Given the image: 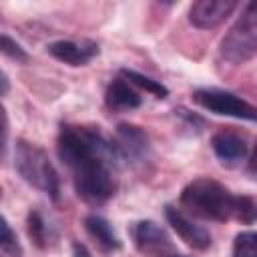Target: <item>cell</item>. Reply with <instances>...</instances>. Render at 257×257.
<instances>
[{
    "label": "cell",
    "mask_w": 257,
    "mask_h": 257,
    "mask_svg": "<svg viewBox=\"0 0 257 257\" xmlns=\"http://www.w3.org/2000/svg\"><path fill=\"white\" fill-rule=\"evenodd\" d=\"M26 233H28L30 241L38 249H46L52 243V239H54L52 227L46 223L44 215L38 209H30L28 211V217H26Z\"/></svg>",
    "instance_id": "obj_14"
},
{
    "label": "cell",
    "mask_w": 257,
    "mask_h": 257,
    "mask_svg": "<svg viewBox=\"0 0 257 257\" xmlns=\"http://www.w3.org/2000/svg\"><path fill=\"white\" fill-rule=\"evenodd\" d=\"M219 56L233 66H241L257 56V0L241 8L235 24L219 42Z\"/></svg>",
    "instance_id": "obj_4"
},
{
    "label": "cell",
    "mask_w": 257,
    "mask_h": 257,
    "mask_svg": "<svg viewBox=\"0 0 257 257\" xmlns=\"http://www.w3.org/2000/svg\"><path fill=\"white\" fill-rule=\"evenodd\" d=\"M0 48H2V52L6 54V56H10V58H14L16 62H26L28 60V54H26V50L18 44V42H14L8 34H2V38H0Z\"/></svg>",
    "instance_id": "obj_18"
},
{
    "label": "cell",
    "mask_w": 257,
    "mask_h": 257,
    "mask_svg": "<svg viewBox=\"0 0 257 257\" xmlns=\"http://www.w3.org/2000/svg\"><path fill=\"white\" fill-rule=\"evenodd\" d=\"M72 257H92V253L88 251V247L80 241H74L72 243Z\"/></svg>",
    "instance_id": "obj_20"
},
{
    "label": "cell",
    "mask_w": 257,
    "mask_h": 257,
    "mask_svg": "<svg viewBox=\"0 0 257 257\" xmlns=\"http://www.w3.org/2000/svg\"><path fill=\"white\" fill-rule=\"evenodd\" d=\"M8 88H10V84H8V76H6V72H2V96L8 94Z\"/></svg>",
    "instance_id": "obj_21"
},
{
    "label": "cell",
    "mask_w": 257,
    "mask_h": 257,
    "mask_svg": "<svg viewBox=\"0 0 257 257\" xmlns=\"http://www.w3.org/2000/svg\"><path fill=\"white\" fill-rule=\"evenodd\" d=\"M84 229L104 251H118L122 247V241L116 235L114 227L102 215H96V213L86 215L84 217Z\"/></svg>",
    "instance_id": "obj_13"
},
{
    "label": "cell",
    "mask_w": 257,
    "mask_h": 257,
    "mask_svg": "<svg viewBox=\"0 0 257 257\" xmlns=\"http://www.w3.org/2000/svg\"><path fill=\"white\" fill-rule=\"evenodd\" d=\"M56 153L68 169L76 195L94 207L108 203L116 189L118 157L110 141L94 126L60 124Z\"/></svg>",
    "instance_id": "obj_1"
},
{
    "label": "cell",
    "mask_w": 257,
    "mask_h": 257,
    "mask_svg": "<svg viewBox=\"0 0 257 257\" xmlns=\"http://www.w3.org/2000/svg\"><path fill=\"white\" fill-rule=\"evenodd\" d=\"M191 98H193L195 104H199L201 108H205V110H209L213 114L257 122V106H253L249 100L241 98L239 94H235L231 90L213 88V86L197 88L191 94Z\"/></svg>",
    "instance_id": "obj_5"
},
{
    "label": "cell",
    "mask_w": 257,
    "mask_h": 257,
    "mask_svg": "<svg viewBox=\"0 0 257 257\" xmlns=\"http://www.w3.org/2000/svg\"><path fill=\"white\" fill-rule=\"evenodd\" d=\"M237 2L233 0H201L191 4L189 8V22L199 30H213L221 26L235 10Z\"/></svg>",
    "instance_id": "obj_9"
},
{
    "label": "cell",
    "mask_w": 257,
    "mask_h": 257,
    "mask_svg": "<svg viewBox=\"0 0 257 257\" xmlns=\"http://www.w3.org/2000/svg\"><path fill=\"white\" fill-rule=\"evenodd\" d=\"M46 52L68 66H84L98 54V44L94 40H56L46 46Z\"/></svg>",
    "instance_id": "obj_11"
},
{
    "label": "cell",
    "mask_w": 257,
    "mask_h": 257,
    "mask_svg": "<svg viewBox=\"0 0 257 257\" xmlns=\"http://www.w3.org/2000/svg\"><path fill=\"white\" fill-rule=\"evenodd\" d=\"M14 169L34 189L48 195L52 201L60 199V179L48 159L46 151L30 141L18 139L14 145Z\"/></svg>",
    "instance_id": "obj_3"
},
{
    "label": "cell",
    "mask_w": 257,
    "mask_h": 257,
    "mask_svg": "<svg viewBox=\"0 0 257 257\" xmlns=\"http://www.w3.org/2000/svg\"><path fill=\"white\" fill-rule=\"evenodd\" d=\"M179 203L187 213L207 221H239L245 225L257 221V205L249 197L235 195L209 177H197L187 183L179 195Z\"/></svg>",
    "instance_id": "obj_2"
},
{
    "label": "cell",
    "mask_w": 257,
    "mask_h": 257,
    "mask_svg": "<svg viewBox=\"0 0 257 257\" xmlns=\"http://www.w3.org/2000/svg\"><path fill=\"white\" fill-rule=\"evenodd\" d=\"M104 102L110 110L126 112V110L139 108L143 104V98L128 80H124L122 76H116L108 82V86L104 90Z\"/></svg>",
    "instance_id": "obj_12"
},
{
    "label": "cell",
    "mask_w": 257,
    "mask_h": 257,
    "mask_svg": "<svg viewBox=\"0 0 257 257\" xmlns=\"http://www.w3.org/2000/svg\"><path fill=\"white\" fill-rule=\"evenodd\" d=\"M131 237L135 247L145 257H171L175 251L167 231L151 219H141L131 225Z\"/></svg>",
    "instance_id": "obj_7"
},
{
    "label": "cell",
    "mask_w": 257,
    "mask_h": 257,
    "mask_svg": "<svg viewBox=\"0 0 257 257\" xmlns=\"http://www.w3.org/2000/svg\"><path fill=\"white\" fill-rule=\"evenodd\" d=\"M171 257H187V255H181V253H173Z\"/></svg>",
    "instance_id": "obj_22"
},
{
    "label": "cell",
    "mask_w": 257,
    "mask_h": 257,
    "mask_svg": "<svg viewBox=\"0 0 257 257\" xmlns=\"http://www.w3.org/2000/svg\"><path fill=\"white\" fill-rule=\"evenodd\" d=\"M110 145L118 157L120 163L124 165H141L147 161L151 153V141L149 135L143 126L131 124V122H120L110 139Z\"/></svg>",
    "instance_id": "obj_6"
},
{
    "label": "cell",
    "mask_w": 257,
    "mask_h": 257,
    "mask_svg": "<svg viewBox=\"0 0 257 257\" xmlns=\"http://www.w3.org/2000/svg\"><path fill=\"white\" fill-rule=\"evenodd\" d=\"M120 76L124 80H128L133 86H139V88L147 90L155 98H167L169 96V88L161 80H155V78H151V76H147L143 72H137L133 68H120Z\"/></svg>",
    "instance_id": "obj_15"
},
{
    "label": "cell",
    "mask_w": 257,
    "mask_h": 257,
    "mask_svg": "<svg viewBox=\"0 0 257 257\" xmlns=\"http://www.w3.org/2000/svg\"><path fill=\"white\" fill-rule=\"evenodd\" d=\"M211 149L225 167H237L249 159V145L245 137L233 128H219L211 137Z\"/></svg>",
    "instance_id": "obj_10"
},
{
    "label": "cell",
    "mask_w": 257,
    "mask_h": 257,
    "mask_svg": "<svg viewBox=\"0 0 257 257\" xmlns=\"http://www.w3.org/2000/svg\"><path fill=\"white\" fill-rule=\"evenodd\" d=\"M0 251L4 257H22V247L18 243L16 233L12 231L10 223L2 219V237H0Z\"/></svg>",
    "instance_id": "obj_17"
},
{
    "label": "cell",
    "mask_w": 257,
    "mask_h": 257,
    "mask_svg": "<svg viewBox=\"0 0 257 257\" xmlns=\"http://www.w3.org/2000/svg\"><path fill=\"white\" fill-rule=\"evenodd\" d=\"M233 257H257V231H241L235 235Z\"/></svg>",
    "instance_id": "obj_16"
},
{
    "label": "cell",
    "mask_w": 257,
    "mask_h": 257,
    "mask_svg": "<svg viewBox=\"0 0 257 257\" xmlns=\"http://www.w3.org/2000/svg\"><path fill=\"white\" fill-rule=\"evenodd\" d=\"M165 219L171 225V229L181 237V241H185L189 247H193L197 251H205L211 247V243H213L211 233L203 225L195 223L185 211H181L173 205H167L165 207Z\"/></svg>",
    "instance_id": "obj_8"
},
{
    "label": "cell",
    "mask_w": 257,
    "mask_h": 257,
    "mask_svg": "<svg viewBox=\"0 0 257 257\" xmlns=\"http://www.w3.org/2000/svg\"><path fill=\"white\" fill-rule=\"evenodd\" d=\"M247 171H249V175H251L253 179H257V141H255V145H253V149H251V153H249Z\"/></svg>",
    "instance_id": "obj_19"
}]
</instances>
